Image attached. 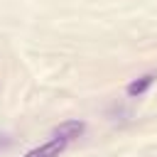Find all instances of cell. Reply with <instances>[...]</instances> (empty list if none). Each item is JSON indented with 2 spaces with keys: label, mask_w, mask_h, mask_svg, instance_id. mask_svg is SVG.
Wrapping results in <instances>:
<instances>
[{
  "label": "cell",
  "mask_w": 157,
  "mask_h": 157,
  "mask_svg": "<svg viewBox=\"0 0 157 157\" xmlns=\"http://www.w3.org/2000/svg\"><path fill=\"white\" fill-rule=\"evenodd\" d=\"M152 83H155V74H145V76H140V78L130 81L125 91H128V96H130V98H135V96H142Z\"/></svg>",
  "instance_id": "obj_3"
},
{
  "label": "cell",
  "mask_w": 157,
  "mask_h": 157,
  "mask_svg": "<svg viewBox=\"0 0 157 157\" xmlns=\"http://www.w3.org/2000/svg\"><path fill=\"white\" fill-rule=\"evenodd\" d=\"M66 140H61V137H52L49 142H44V145H39V147H34V150H29L25 157H59L64 150H66Z\"/></svg>",
  "instance_id": "obj_1"
},
{
  "label": "cell",
  "mask_w": 157,
  "mask_h": 157,
  "mask_svg": "<svg viewBox=\"0 0 157 157\" xmlns=\"http://www.w3.org/2000/svg\"><path fill=\"white\" fill-rule=\"evenodd\" d=\"M83 130H86V125H83L81 120H66V123H61V125L54 128V137H61V140L71 142V140L81 137Z\"/></svg>",
  "instance_id": "obj_2"
}]
</instances>
